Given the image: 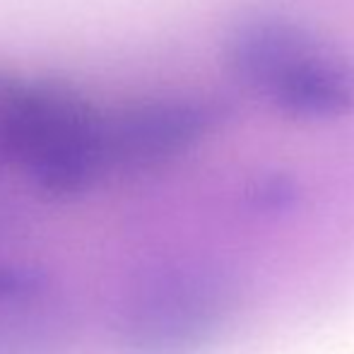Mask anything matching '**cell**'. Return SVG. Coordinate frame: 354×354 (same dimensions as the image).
<instances>
[{
  "label": "cell",
  "instance_id": "obj_2",
  "mask_svg": "<svg viewBox=\"0 0 354 354\" xmlns=\"http://www.w3.org/2000/svg\"><path fill=\"white\" fill-rule=\"evenodd\" d=\"M239 304L236 280L205 258H171L145 268L118 304L121 354H205Z\"/></svg>",
  "mask_w": 354,
  "mask_h": 354
},
{
  "label": "cell",
  "instance_id": "obj_1",
  "mask_svg": "<svg viewBox=\"0 0 354 354\" xmlns=\"http://www.w3.org/2000/svg\"><path fill=\"white\" fill-rule=\"evenodd\" d=\"M227 66L261 102L299 121H335L354 111V66L299 19L253 12L227 37Z\"/></svg>",
  "mask_w": 354,
  "mask_h": 354
},
{
  "label": "cell",
  "instance_id": "obj_4",
  "mask_svg": "<svg viewBox=\"0 0 354 354\" xmlns=\"http://www.w3.org/2000/svg\"><path fill=\"white\" fill-rule=\"evenodd\" d=\"M227 118V106L207 97L147 99L102 113L106 176L162 167L191 152Z\"/></svg>",
  "mask_w": 354,
  "mask_h": 354
},
{
  "label": "cell",
  "instance_id": "obj_5",
  "mask_svg": "<svg viewBox=\"0 0 354 354\" xmlns=\"http://www.w3.org/2000/svg\"><path fill=\"white\" fill-rule=\"evenodd\" d=\"M44 306H0V354H56L61 333Z\"/></svg>",
  "mask_w": 354,
  "mask_h": 354
},
{
  "label": "cell",
  "instance_id": "obj_7",
  "mask_svg": "<svg viewBox=\"0 0 354 354\" xmlns=\"http://www.w3.org/2000/svg\"><path fill=\"white\" fill-rule=\"evenodd\" d=\"M29 99H32V82L0 75V167L17 164Z\"/></svg>",
  "mask_w": 354,
  "mask_h": 354
},
{
  "label": "cell",
  "instance_id": "obj_6",
  "mask_svg": "<svg viewBox=\"0 0 354 354\" xmlns=\"http://www.w3.org/2000/svg\"><path fill=\"white\" fill-rule=\"evenodd\" d=\"M53 299V277L32 263L0 261V306H44Z\"/></svg>",
  "mask_w": 354,
  "mask_h": 354
},
{
  "label": "cell",
  "instance_id": "obj_8",
  "mask_svg": "<svg viewBox=\"0 0 354 354\" xmlns=\"http://www.w3.org/2000/svg\"><path fill=\"white\" fill-rule=\"evenodd\" d=\"M297 201V186L282 174L263 178L253 191V205L258 210H284Z\"/></svg>",
  "mask_w": 354,
  "mask_h": 354
},
{
  "label": "cell",
  "instance_id": "obj_3",
  "mask_svg": "<svg viewBox=\"0 0 354 354\" xmlns=\"http://www.w3.org/2000/svg\"><path fill=\"white\" fill-rule=\"evenodd\" d=\"M102 111L73 87L32 82V99L17 167L53 196H80L106 178L102 157Z\"/></svg>",
  "mask_w": 354,
  "mask_h": 354
}]
</instances>
